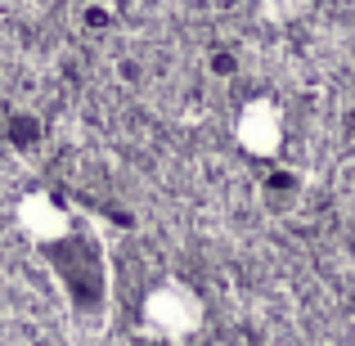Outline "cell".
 Listing matches in <instances>:
<instances>
[{
  "mask_svg": "<svg viewBox=\"0 0 355 346\" xmlns=\"http://www.w3.org/2000/svg\"><path fill=\"white\" fill-rule=\"evenodd\" d=\"M144 315H148L153 329L171 333V338H184V333L202 320V306H198V297H193L184 284H162L153 297H148Z\"/></svg>",
  "mask_w": 355,
  "mask_h": 346,
  "instance_id": "obj_1",
  "label": "cell"
},
{
  "mask_svg": "<svg viewBox=\"0 0 355 346\" xmlns=\"http://www.w3.org/2000/svg\"><path fill=\"white\" fill-rule=\"evenodd\" d=\"M279 135H284V121H279V108L266 104V99H257V104L243 108L239 117V139L252 148L257 157H270L279 148Z\"/></svg>",
  "mask_w": 355,
  "mask_h": 346,
  "instance_id": "obj_2",
  "label": "cell"
}]
</instances>
